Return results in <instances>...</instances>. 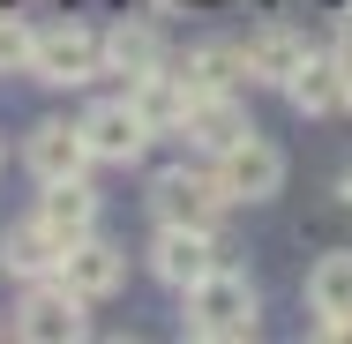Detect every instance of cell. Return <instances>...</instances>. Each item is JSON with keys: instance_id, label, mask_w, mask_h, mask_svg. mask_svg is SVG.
Masks as SVG:
<instances>
[{"instance_id": "6da1fadb", "label": "cell", "mask_w": 352, "mask_h": 344, "mask_svg": "<svg viewBox=\"0 0 352 344\" xmlns=\"http://www.w3.org/2000/svg\"><path fill=\"white\" fill-rule=\"evenodd\" d=\"M180 299H188V314H180L188 337H203V344H248V337H255V322H263L255 284H248L240 270H225V262H217L210 277H195Z\"/></svg>"}, {"instance_id": "7a4b0ae2", "label": "cell", "mask_w": 352, "mask_h": 344, "mask_svg": "<svg viewBox=\"0 0 352 344\" xmlns=\"http://www.w3.org/2000/svg\"><path fill=\"white\" fill-rule=\"evenodd\" d=\"M90 299L68 292L60 277H30L23 284V299H15V337L23 344H82L90 337V314H82Z\"/></svg>"}, {"instance_id": "3957f363", "label": "cell", "mask_w": 352, "mask_h": 344, "mask_svg": "<svg viewBox=\"0 0 352 344\" xmlns=\"http://www.w3.org/2000/svg\"><path fill=\"white\" fill-rule=\"evenodd\" d=\"M225 187H217V172H188V165H173V172H157L150 180V217L157 225H195V232H217V217H225Z\"/></svg>"}, {"instance_id": "277c9868", "label": "cell", "mask_w": 352, "mask_h": 344, "mask_svg": "<svg viewBox=\"0 0 352 344\" xmlns=\"http://www.w3.org/2000/svg\"><path fill=\"white\" fill-rule=\"evenodd\" d=\"M30 75L38 82H53V90H82L90 75H98V30H82V23H53V30H38L30 38Z\"/></svg>"}, {"instance_id": "5b68a950", "label": "cell", "mask_w": 352, "mask_h": 344, "mask_svg": "<svg viewBox=\"0 0 352 344\" xmlns=\"http://www.w3.org/2000/svg\"><path fill=\"white\" fill-rule=\"evenodd\" d=\"M210 172H217V187H225V203H270L285 187V150L263 142V135H240L225 157H210Z\"/></svg>"}, {"instance_id": "8992f818", "label": "cell", "mask_w": 352, "mask_h": 344, "mask_svg": "<svg viewBox=\"0 0 352 344\" xmlns=\"http://www.w3.org/2000/svg\"><path fill=\"white\" fill-rule=\"evenodd\" d=\"M75 128H82V142H90V165H135L142 150H150V128H142V113L128 105V98L90 105Z\"/></svg>"}, {"instance_id": "52a82bcc", "label": "cell", "mask_w": 352, "mask_h": 344, "mask_svg": "<svg viewBox=\"0 0 352 344\" xmlns=\"http://www.w3.org/2000/svg\"><path fill=\"white\" fill-rule=\"evenodd\" d=\"M285 98H292L307 120L352 113V60H345V53H307V60H300V75L285 82Z\"/></svg>"}, {"instance_id": "ba28073f", "label": "cell", "mask_w": 352, "mask_h": 344, "mask_svg": "<svg viewBox=\"0 0 352 344\" xmlns=\"http://www.w3.org/2000/svg\"><path fill=\"white\" fill-rule=\"evenodd\" d=\"M60 284L82 292V299H113L120 284H128V247H113V240H98V232H82L68 255H60Z\"/></svg>"}, {"instance_id": "9c48e42d", "label": "cell", "mask_w": 352, "mask_h": 344, "mask_svg": "<svg viewBox=\"0 0 352 344\" xmlns=\"http://www.w3.org/2000/svg\"><path fill=\"white\" fill-rule=\"evenodd\" d=\"M180 135L188 150H203V157H225L240 135H255L248 128V105H240V90H217V98H188V113H180Z\"/></svg>"}, {"instance_id": "30bf717a", "label": "cell", "mask_w": 352, "mask_h": 344, "mask_svg": "<svg viewBox=\"0 0 352 344\" xmlns=\"http://www.w3.org/2000/svg\"><path fill=\"white\" fill-rule=\"evenodd\" d=\"M150 270L165 277L173 292H188L195 277H210V270H217V240H210V232H195V225H157Z\"/></svg>"}, {"instance_id": "8fae6325", "label": "cell", "mask_w": 352, "mask_h": 344, "mask_svg": "<svg viewBox=\"0 0 352 344\" xmlns=\"http://www.w3.org/2000/svg\"><path fill=\"white\" fill-rule=\"evenodd\" d=\"M165 68V38H157V23H142V15H120L105 38H98V75H150Z\"/></svg>"}, {"instance_id": "7c38bea8", "label": "cell", "mask_w": 352, "mask_h": 344, "mask_svg": "<svg viewBox=\"0 0 352 344\" xmlns=\"http://www.w3.org/2000/svg\"><path fill=\"white\" fill-rule=\"evenodd\" d=\"M240 60H248V82H270V90H285V82L300 75V60H307V38H300L292 23H263V30H248Z\"/></svg>"}, {"instance_id": "4fadbf2b", "label": "cell", "mask_w": 352, "mask_h": 344, "mask_svg": "<svg viewBox=\"0 0 352 344\" xmlns=\"http://www.w3.org/2000/svg\"><path fill=\"white\" fill-rule=\"evenodd\" d=\"M23 157H30L38 180H82V172H90V142H82V128H68V120H38L30 142H23Z\"/></svg>"}, {"instance_id": "5bb4252c", "label": "cell", "mask_w": 352, "mask_h": 344, "mask_svg": "<svg viewBox=\"0 0 352 344\" xmlns=\"http://www.w3.org/2000/svg\"><path fill=\"white\" fill-rule=\"evenodd\" d=\"M38 225H45L60 247H75L82 232H98V195H90L82 180H45V195H38Z\"/></svg>"}, {"instance_id": "9a60e30c", "label": "cell", "mask_w": 352, "mask_h": 344, "mask_svg": "<svg viewBox=\"0 0 352 344\" xmlns=\"http://www.w3.org/2000/svg\"><path fill=\"white\" fill-rule=\"evenodd\" d=\"M173 75H180V90H188V98H217V90H240V82H248V60H240V45H225V38H217V45H195Z\"/></svg>"}, {"instance_id": "2e32d148", "label": "cell", "mask_w": 352, "mask_h": 344, "mask_svg": "<svg viewBox=\"0 0 352 344\" xmlns=\"http://www.w3.org/2000/svg\"><path fill=\"white\" fill-rule=\"evenodd\" d=\"M60 255H68V247H60V240H53L38 217L0 232V270H8V277H23V284H30V277H53V270H60Z\"/></svg>"}, {"instance_id": "e0dca14e", "label": "cell", "mask_w": 352, "mask_h": 344, "mask_svg": "<svg viewBox=\"0 0 352 344\" xmlns=\"http://www.w3.org/2000/svg\"><path fill=\"white\" fill-rule=\"evenodd\" d=\"M128 105L142 113V128L150 135H165V128H180V113H188V90H180V75H165V68H150L128 82Z\"/></svg>"}, {"instance_id": "ac0fdd59", "label": "cell", "mask_w": 352, "mask_h": 344, "mask_svg": "<svg viewBox=\"0 0 352 344\" xmlns=\"http://www.w3.org/2000/svg\"><path fill=\"white\" fill-rule=\"evenodd\" d=\"M307 307H315L322 322H352V247L322 255V262L307 270Z\"/></svg>"}, {"instance_id": "d6986e66", "label": "cell", "mask_w": 352, "mask_h": 344, "mask_svg": "<svg viewBox=\"0 0 352 344\" xmlns=\"http://www.w3.org/2000/svg\"><path fill=\"white\" fill-rule=\"evenodd\" d=\"M30 38H38V30H30L23 15L0 8V75H23V68H30Z\"/></svg>"}, {"instance_id": "ffe728a7", "label": "cell", "mask_w": 352, "mask_h": 344, "mask_svg": "<svg viewBox=\"0 0 352 344\" xmlns=\"http://www.w3.org/2000/svg\"><path fill=\"white\" fill-rule=\"evenodd\" d=\"M338 53L352 60V0H338Z\"/></svg>"}, {"instance_id": "44dd1931", "label": "cell", "mask_w": 352, "mask_h": 344, "mask_svg": "<svg viewBox=\"0 0 352 344\" xmlns=\"http://www.w3.org/2000/svg\"><path fill=\"white\" fill-rule=\"evenodd\" d=\"M292 8H300V0H292Z\"/></svg>"}]
</instances>
